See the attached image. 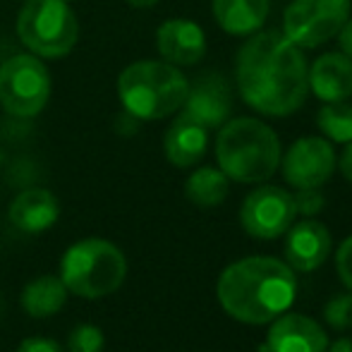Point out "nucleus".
Masks as SVG:
<instances>
[{
    "label": "nucleus",
    "instance_id": "nucleus-1",
    "mask_svg": "<svg viewBox=\"0 0 352 352\" xmlns=\"http://www.w3.org/2000/svg\"><path fill=\"white\" fill-rule=\"evenodd\" d=\"M235 79L250 108L269 118L300 111L309 94V65L300 46L278 29L254 32L237 51Z\"/></svg>",
    "mask_w": 352,
    "mask_h": 352
},
{
    "label": "nucleus",
    "instance_id": "nucleus-2",
    "mask_svg": "<svg viewBox=\"0 0 352 352\" xmlns=\"http://www.w3.org/2000/svg\"><path fill=\"white\" fill-rule=\"evenodd\" d=\"M216 295L235 321L252 326L269 324L295 300V271L274 256H247L223 271Z\"/></svg>",
    "mask_w": 352,
    "mask_h": 352
},
{
    "label": "nucleus",
    "instance_id": "nucleus-3",
    "mask_svg": "<svg viewBox=\"0 0 352 352\" xmlns=\"http://www.w3.org/2000/svg\"><path fill=\"white\" fill-rule=\"evenodd\" d=\"M216 161L228 180L256 185L280 166V140L256 118H230L216 137Z\"/></svg>",
    "mask_w": 352,
    "mask_h": 352
},
{
    "label": "nucleus",
    "instance_id": "nucleus-4",
    "mask_svg": "<svg viewBox=\"0 0 352 352\" xmlns=\"http://www.w3.org/2000/svg\"><path fill=\"white\" fill-rule=\"evenodd\" d=\"M190 79L166 60H140L118 77V96L125 113L137 120H163L180 111Z\"/></svg>",
    "mask_w": 352,
    "mask_h": 352
},
{
    "label": "nucleus",
    "instance_id": "nucleus-5",
    "mask_svg": "<svg viewBox=\"0 0 352 352\" xmlns=\"http://www.w3.org/2000/svg\"><path fill=\"white\" fill-rule=\"evenodd\" d=\"M125 276V254L103 237L74 242L60 259V280L65 283L67 292L84 300H98L116 292Z\"/></svg>",
    "mask_w": 352,
    "mask_h": 352
},
{
    "label": "nucleus",
    "instance_id": "nucleus-6",
    "mask_svg": "<svg viewBox=\"0 0 352 352\" xmlns=\"http://www.w3.org/2000/svg\"><path fill=\"white\" fill-rule=\"evenodd\" d=\"M17 38L36 58H63L77 46L79 22L65 0H27L17 12Z\"/></svg>",
    "mask_w": 352,
    "mask_h": 352
},
{
    "label": "nucleus",
    "instance_id": "nucleus-7",
    "mask_svg": "<svg viewBox=\"0 0 352 352\" xmlns=\"http://www.w3.org/2000/svg\"><path fill=\"white\" fill-rule=\"evenodd\" d=\"M51 98V74L36 56L19 53L0 65V106L14 118H34Z\"/></svg>",
    "mask_w": 352,
    "mask_h": 352
},
{
    "label": "nucleus",
    "instance_id": "nucleus-8",
    "mask_svg": "<svg viewBox=\"0 0 352 352\" xmlns=\"http://www.w3.org/2000/svg\"><path fill=\"white\" fill-rule=\"evenodd\" d=\"M350 19V0H290L283 12V34L300 48L324 46Z\"/></svg>",
    "mask_w": 352,
    "mask_h": 352
},
{
    "label": "nucleus",
    "instance_id": "nucleus-9",
    "mask_svg": "<svg viewBox=\"0 0 352 352\" xmlns=\"http://www.w3.org/2000/svg\"><path fill=\"white\" fill-rule=\"evenodd\" d=\"M295 199L287 190L274 185L250 192L240 209V223L256 240H276L295 223Z\"/></svg>",
    "mask_w": 352,
    "mask_h": 352
},
{
    "label": "nucleus",
    "instance_id": "nucleus-10",
    "mask_svg": "<svg viewBox=\"0 0 352 352\" xmlns=\"http://www.w3.org/2000/svg\"><path fill=\"white\" fill-rule=\"evenodd\" d=\"M336 170L333 144L324 137H302L283 156V177L295 190L321 187Z\"/></svg>",
    "mask_w": 352,
    "mask_h": 352
},
{
    "label": "nucleus",
    "instance_id": "nucleus-11",
    "mask_svg": "<svg viewBox=\"0 0 352 352\" xmlns=\"http://www.w3.org/2000/svg\"><path fill=\"white\" fill-rule=\"evenodd\" d=\"M182 113L195 118L197 122H201L206 130L221 127L223 122L230 120L232 91L226 77H221L216 72H206L201 77H197V82L190 84V89H187Z\"/></svg>",
    "mask_w": 352,
    "mask_h": 352
},
{
    "label": "nucleus",
    "instance_id": "nucleus-12",
    "mask_svg": "<svg viewBox=\"0 0 352 352\" xmlns=\"http://www.w3.org/2000/svg\"><path fill=\"white\" fill-rule=\"evenodd\" d=\"M156 48L166 63L175 67H190L206 56V34L192 19H166L156 32Z\"/></svg>",
    "mask_w": 352,
    "mask_h": 352
},
{
    "label": "nucleus",
    "instance_id": "nucleus-13",
    "mask_svg": "<svg viewBox=\"0 0 352 352\" xmlns=\"http://www.w3.org/2000/svg\"><path fill=\"white\" fill-rule=\"evenodd\" d=\"M329 336L305 314H280L274 319L266 336L264 352H326Z\"/></svg>",
    "mask_w": 352,
    "mask_h": 352
},
{
    "label": "nucleus",
    "instance_id": "nucleus-14",
    "mask_svg": "<svg viewBox=\"0 0 352 352\" xmlns=\"http://www.w3.org/2000/svg\"><path fill=\"white\" fill-rule=\"evenodd\" d=\"M331 254V232L324 223L307 218L287 228L285 259L292 271L311 274Z\"/></svg>",
    "mask_w": 352,
    "mask_h": 352
},
{
    "label": "nucleus",
    "instance_id": "nucleus-15",
    "mask_svg": "<svg viewBox=\"0 0 352 352\" xmlns=\"http://www.w3.org/2000/svg\"><path fill=\"white\" fill-rule=\"evenodd\" d=\"M10 223L22 232H43L56 226L60 216V201L51 190L32 187L19 192L10 204Z\"/></svg>",
    "mask_w": 352,
    "mask_h": 352
},
{
    "label": "nucleus",
    "instance_id": "nucleus-16",
    "mask_svg": "<svg viewBox=\"0 0 352 352\" xmlns=\"http://www.w3.org/2000/svg\"><path fill=\"white\" fill-rule=\"evenodd\" d=\"M309 91L324 103L348 101L352 96V60L345 53H324L309 67Z\"/></svg>",
    "mask_w": 352,
    "mask_h": 352
},
{
    "label": "nucleus",
    "instance_id": "nucleus-17",
    "mask_svg": "<svg viewBox=\"0 0 352 352\" xmlns=\"http://www.w3.org/2000/svg\"><path fill=\"white\" fill-rule=\"evenodd\" d=\"M206 146H209V130L185 113L173 120L163 140L166 158L175 168H190L199 163L206 153Z\"/></svg>",
    "mask_w": 352,
    "mask_h": 352
},
{
    "label": "nucleus",
    "instance_id": "nucleus-18",
    "mask_svg": "<svg viewBox=\"0 0 352 352\" xmlns=\"http://www.w3.org/2000/svg\"><path fill=\"white\" fill-rule=\"evenodd\" d=\"M213 17L223 32L247 36L261 29L271 10V0H213Z\"/></svg>",
    "mask_w": 352,
    "mask_h": 352
},
{
    "label": "nucleus",
    "instance_id": "nucleus-19",
    "mask_svg": "<svg viewBox=\"0 0 352 352\" xmlns=\"http://www.w3.org/2000/svg\"><path fill=\"white\" fill-rule=\"evenodd\" d=\"M22 309L34 319H48L58 314L67 302V287L60 276H38L29 280L22 290Z\"/></svg>",
    "mask_w": 352,
    "mask_h": 352
},
{
    "label": "nucleus",
    "instance_id": "nucleus-20",
    "mask_svg": "<svg viewBox=\"0 0 352 352\" xmlns=\"http://www.w3.org/2000/svg\"><path fill=\"white\" fill-rule=\"evenodd\" d=\"M230 192V180L221 168H199L185 182V195L199 209H213L223 204Z\"/></svg>",
    "mask_w": 352,
    "mask_h": 352
},
{
    "label": "nucleus",
    "instance_id": "nucleus-21",
    "mask_svg": "<svg viewBox=\"0 0 352 352\" xmlns=\"http://www.w3.org/2000/svg\"><path fill=\"white\" fill-rule=\"evenodd\" d=\"M316 125L331 142H352V106L345 101L324 103L321 111L316 113Z\"/></svg>",
    "mask_w": 352,
    "mask_h": 352
},
{
    "label": "nucleus",
    "instance_id": "nucleus-22",
    "mask_svg": "<svg viewBox=\"0 0 352 352\" xmlns=\"http://www.w3.org/2000/svg\"><path fill=\"white\" fill-rule=\"evenodd\" d=\"M103 345H106L103 331L91 324L74 326L67 336V350L70 352H103Z\"/></svg>",
    "mask_w": 352,
    "mask_h": 352
},
{
    "label": "nucleus",
    "instance_id": "nucleus-23",
    "mask_svg": "<svg viewBox=\"0 0 352 352\" xmlns=\"http://www.w3.org/2000/svg\"><path fill=\"white\" fill-rule=\"evenodd\" d=\"M324 319L331 329L348 331L352 329V295H336L326 302Z\"/></svg>",
    "mask_w": 352,
    "mask_h": 352
},
{
    "label": "nucleus",
    "instance_id": "nucleus-24",
    "mask_svg": "<svg viewBox=\"0 0 352 352\" xmlns=\"http://www.w3.org/2000/svg\"><path fill=\"white\" fill-rule=\"evenodd\" d=\"M295 199V209L297 213H305L307 218L316 216L321 209H324L326 199L319 192V187H307V190H297V195H292Z\"/></svg>",
    "mask_w": 352,
    "mask_h": 352
},
{
    "label": "nucleus",
    "instance_id": "nucleus-25",
    "mask_svg": "<svg viewBox=\"0 0 352 352\" xmlns=\"http://www.w3.org/2000/svg\"><path fill=\"white\" fill-rule=\"evenodd\" d=\"M336 271H338L343 285L352 292V235L345 237L336 254Z\"/></svg>",
    "mask_w": 352,
    "mask_h": 352
},
{
    "label": "nucleus",
    "instance_id": "nucleus-26",
    "mask_svg": "<svg viewBox=\"0 0 352 352\" xmlns=\"http://www.w3.org/2000/svg\"><path fill=\"white\" fill-rule=\"evenodd\" d=\"M17 352H63L60 343L53 338H43V336H32V338L22 340L17 345Z\"/></svg>",
    "mask_w": 352,
    "mask_h": 352
},
{
    "label": "nucleus",
    "instance_id": "nucleus-27",
    "mask_svg": "<svg viewBox=\"0 0 352 352\" xmlns=\"http://www.w3.org/2000/svg\"><path fill=\"white\" fill-rule=\"evenodd\" d=\"M338 41H340V53H345V56L352 60V17L343 24V29L338 32Z\"/></svg>",
    "mask_w": 352,
    "mask_h": 352
},
{
    "label": "nucleus",
    "instance_id": "nucleus-28",
    "mask_svg": "<svg viewBox=\"0 0 352 352\" xmlns=\"http://www.w3.org/2000/svg\"><path fill=\"white\" fill-rule=\"evenodd\" d=\"M340 173L345 175V180L352 182V142H348L345 151L340 153Z\"/></svg>",
    "mask_w": 352,
    "mask_h": 352
},
{
    "label": "nucleus",
    "instance_id": "nucleus-29",
    "mask_svg": "<svg viewBox=\"0 0 352 352\" xmlns=\"http://www.w3.org/2000/svg\"><path fill=\"white\" fill-rule=\"evenodd\" d=\"M329 352H352V338H340V340H336L333 345H329L326 348Z\"/></svg>",
    "mask_w": 352,
    "mask_h": 352
},
{
    "label": "nucleus",
    "instance_id": "nucleus-30",
    "mask_svg": "<svg viewBox=\"0 0 352 352\" xmlns=\"http://www.w3.org/2000/svg\"><path fill=\"white\" fill-rule=\"evenodd\" d=\"M127 3H130L132 8H137V10H146V8H153L158 0H127Z\"/></svg>",
    "mask_w": 352,
    "mask_h": 352
},
{
    "label": "nucleus",
    "instance_id": "nucleus-31",
    "mask_svg": "<svg viewBox=\"0 0 352 352\" xmlns=\"http://www.w3.org/2000/svg\"><path fill=\"white\" fill-rule=\"evenodd\" d=\"M65 3H70V0H65Z\"/></svg>",
    "mask_w": 352,
    "mask_h": 352
},
{
    "label": "nucleus",
    "instance_id": "nucleus-32",
    "mask_svg": "<svg viewBox=\"0 0 352 352\" xmlns=\"http://www.w3.org/2000/svg\"><path fill=\"white\" fill-rule=\"evenodd\" d=\"M0 309H3V307H0Z\"/></svg>",
    "mask_w": 352,
    "mask_h": 352
}]
</instances>
